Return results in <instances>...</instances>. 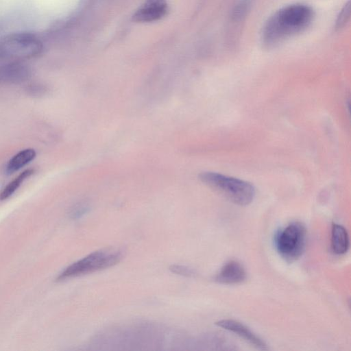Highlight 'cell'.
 Here are the masks:
<instances>
[{
	"label": "cell",
	"instance_id": "cell-1",
	"mask_svg": "<svg viewBox=\"0 0 351 351\" xmlns=\"http://www.w3.org/2000/svg\"><path fill=\"white\" fill-rule=\"evenodd\" d=\"M313 18V10L304 3H293L280 8L265 23L261 36L263 43L267 47H274L304 31Z\"/></svg>",
	"mask_w": 351,
	"mask_h": 351
},
{
	"label": "cell",
	"instance_id": "cell-2",
	"mask_svg": "<svg viewBox=\"0 0 351 351\" xmlns=\"http://www.w3.org/2000/svg\"><path fill=\"white\" fill-rule=\"evenodd\" d=\"M202 182L221 193L239 206L250 204L255 196V189L250 183L215 172H203L199 175Z\"/></svg>",
	"mask_w": 351,
	"mask_h": 351
},
{
	"label": "cell",
	"instance_id": "cell-3",
	"mask_svg": "<svg viewBox=\"0 0 351 351\" xmlns=\"http://www.w3.org/2000/svg\"><path fill=\"white\" fill-rule=\"evenodd\" d=\"M306 243V229L300 221H293L277 232L274 245L280 256L287 262L298 259Z\"/></svg>",
	"mask_w": 351,
	"mask_h": 351
},
{
	"label": "cell",
	"instance_id": "cell-4",
	"mask_svg": "<svg viewBox=\"0 0 351 351\" xmlns=\"http://www.w3.org/2000/svg\"><path fill=\"white\" fill-rule=\"evenodd\" d=\"M43 49L42 42L34 35L12 34L0 40V58L19 61L38 56Z\"/></svg>",
	"mask_w": 351,
	"mask_h": 351
},
{
	"label": "cell",
	"instance_id": "cell-5",
	"mask_svg": "<svg viewBox=\"0 0 351 351\" xmlns=\"http://www.w3.org/2000/svg\"><path fill=\"white\" fill-rule=\"evenodd\" d=\"M123 257L121 250H108L93 252L66 267L58 276L63 280L76 277L101 269L118 263Z\"/></svg>",
	"mask_w": 351,
	"mask_h": 351
},
{
	"label": "cell",
	"instance_id": "cell-6",
	"mask_svg": "<svg viewBox=\"0 0 351 351\" xmlns=\"http://www.w3.org/2000/svg\"><path fill=\"white\" fill-rule=\"evenodd\" d=\"M31 75V69L20 61L0 64V84H21L27 81Z\"/></svg>",
	"mask_w": 351,
	"mask_h": 351
},
{
	"label": "cell",
	"instance_id": "cell-7",
	"mask_svg": "<svg viewBox=\"0 0 351 351\" xmlns=\"http://www.w3.org/2000/svg\"><path fill=\"white\" fill-rule=\"evenodd\" d=\"M220 328L230 331L261 350H268L265 342L241 322L234 319H221L215 324Z\"/></svg>",
	"mask_w": 351,
	"mask_h": 351
},
{
	"label": "cell",
	"instance_id": "cell-8",
	"mask_svg": "<svg viewBox=\"0 0 351 351\" xmlns=\"http://www.w3.org/2000/svg\"><path fill=\"white\" fill-rule=\"evenodd\" d=\"M167 12L166 0H146L132 16L135 22H152L162 18Z\"/></svg>",
	"mask_w": 351,
	"mask_h": 351
},
{
	"label": "cell",
	"instance_id": "cell-9",
	"mask_svg": "<svg viewBox=\"0 0 351 351\" xmlns=\"http://www.w3.org/2000/svg\"><path fill=\"white\" fill-rule=\"evenodd\" d=\"M247 277L245 269L235 260L226 263L215 277V280L221 284L235 285L243 282Z\"/></svg>",
	"mask_w": 351,
	"mask_h": 351
},
{
	"label": "cell",
	"instance_id": "cell-10",
	"mask_svg": "<svg viewBox=\"0 0 351 351\" xmlns=\"http://www.w3.org/2000/svg\"><path fill=\"white\" fill-rule=\"evenodd\" d=\"M330 246L337 255L346 254L350 246L349 235L346 229L341 225L333 223L331 228Z\"/></svg>",
	"mask_w": 351,
	"mask_h": 351
},
{
	"label": "cell",
	"instance_id": "cell-11",
	"mask_svg": "<svg viewBox=\"0 0 351 351\" xmlns=\"http://www.w3.org/2000/svg\"><path fill=\"white\" fill-rule=\"evenodd\" d=\"M36 156V151L32 148L21 150L14 155L8 162L5 167L7 174L13 173L32 161Z\"/></svg>",
	"mask_w": 351,
	"mask_h": 351
},
{
	"label": "cell",
	"instance_id": "cell-12",
	"mask_svg": "<svg viewBox=\"0 0 351 351\" xmlns=\"http://www.w3.org/2000/svg\"><path fill=\"white\" fill-rule=\"evenodd\" d=\"M34 170L28 169L19 174L9 182L0 193V200H5L12 195L23 182L34 174Z\"/></svg>",
	"mask_w": 351,
	"mask_h": 351
},
{
	"label": "cell",
	"instance_id": "cell-13",
	"mask_svg": "<svg viewBox=\"0 0 351 351\" xmlns=\"http://www.w3.org/2000/svg\"><path fill=\"white\" fill-rule=\"evenodd\" d=\"M251 3L250 0H241L232 9V19L239 21L245 17L250 10Z\"/></svg>",
	"mask_w": 351,
	"mask_h": 351
},
{
	"label": "cell",
	"instance_id": "cell-14",
	"mask_svg": "<svg viewBox=\"0 0 351 351\" xmlns=\"http://www.w3.org/2000/svg\"><path fill=\"white\" fill-rule=\"evenodd\" d=\"M350 16V3L348 1L342 8L341 11L337 16L336 23H335V28L337 29H340L346 25L348 22L349 21Z\"/></svg>",
	"mask_w": 351,
	"mask_h": 351
},
{
	"label": "cell",
	"instance_id": "cell-15",
	"mask_svg": "<svg viewBox=\"0 0 351 351\" xmlns=\"http://www.w3.org/2000/svg\"><path fill=\"white\" fill-rule=\"evenodd\" d=\"M169 269L174 274L184 276L192 277L195 276V271L193 269L184 265H173L169 267Z\"/></svg>",
	"mask_w": 351,
	"mask_h": 351
},
{
	"label": "cell",
	"instance_id": "cell-16",
	"mask_svg": "<svg viewBox=\"0 0 351 351\" xmlns=\"http://www.w3.org/2000/svg\"><path fill=\"white\" fill-rule=\"evenodd\" d=\"M90 207L86 202H80L74 206L71 215L73 218H79L88 212Z\"/></svg>",
	"mask_w": 351,
	"mask_h": 351
},
{
	"label": "cell",
	"instance_id": "cell-17",
	"mask_svg": "<svg viewBox=\"0 0 351 351\" xmlns=\"http://www.w3.org/2000/svg\"><path fill=\"white\" fill-rule=\"evenodd\" d=\"M29 91L31 93L32 95H41L42 93L45 92V88L35 86H30L29 88Z\"/></svg>",
	"mask_w": 351,
	"mask_h": 351
}]
</instances>
